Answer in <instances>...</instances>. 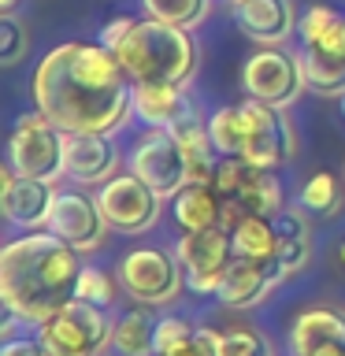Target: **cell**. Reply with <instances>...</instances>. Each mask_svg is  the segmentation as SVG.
Returning <instances> with one entry per match:
<instances>
[{"mask_svg":"<svg viewBox=\"0 0 345 356\" xmlns=\"http://www.w3.org/2000/svg\"><path fill=\"white\" fill-rule=\"evenodd\" d=\"M30 49V33L15 15H0V63L15 67Z\"/></svg>","mask_w":345,"mask_h":356,"instance_id":"32","label":"cell"},{"mask_svg":"<svg viewBox=\"0 0 345 356\" xmlns=\"http://www.w3.org/2000/svg\"><path fill=\"white\" fill-rule=\"evenodd\" d=\"M245 149L241 156L260 171H278L297 156V130L289 122L286 108L264 104V100H245Z\"/></svg>","mask_w":345,"mask_h":356,"instance_id":"8","label":"cell"},{"mask_svg":"<svg viewBox=\"0 0 345 356\" xmlns=\"http://www.w3.org/2000/svg\"><path fill=\"white\" fill-rule=\"evenodd\" d=\"M238 204L245 211H256V216H271L275 219L278 211H282V186H278L275 171H256L252 182L241 189Z\"/></svg>","mask_w":345,"mask_h":356,"instance_id":"28","label":"cell"},{"mask_svg":"<svg viewBox=\"0 0 345 356\" xmlns=\"http://www.w3.org/2000/svg\"><path fill=\"white\" fill-rule=\"evenodd\" d=\"M134 78L104 44L67 41L33 71V100L63 134H111L134 115Z\"/></svg>","mask_w":345,"mask_h":356,"instance_id":"1","label":"cell"},{"mask_svg":"<svg viewBox=\"0 0 345 356\" xmlns=\"http://www.w3.org/2000/svg\"><path fill=\"white\" fill-rule=\"evenodd\" d=\"M119 286L138 305H167L186 289V267L167 249H130L119 260Z\"/></svg>","mask_w":345,"mask_h":356,"instance_id":"6","label":"cell"},{"mask_svg":"<svg viewBox=\"0 0 345 356\" xmlns=\"http://www.w3.org/2000/svg\"><path fill=\"white\" fill-rule=\"evenodd\" d=\"M19 0H0V11H4V15H11V8H15Z\"/></svg>","mask_w":345,"mask_h":356,"instance_id":"37","label":"cell"},{"mask_svg":"<svg viewBox=\"0 0 345 356\" xmlns=\"http://www.w3.org/2000/svg\"><path fill=\"white\" fill-rule=\"evenodd\" d=\"M78 249L60 241L52 230H26L0 249V300L11 316L41 327L67 300H74V282L82 275Z\"/></svg>","mask_w":345,"mask_h":356,"instance_id":"2","label":"cell"},{"mask_svg":"<svg viewBox=\"0 0 345 356\" xmlns=\"http://www.w3.org/2000/svg\"><path fill=\"white\" fill-rule=\"evenodd\" d=\"M130 175L149 182L160 197H175L189 182V163L171 130L149 127L130 149Z\"/></svg>","mask_w":345,"mask_h":356,"instance_id":"9","label":"cell"},{"mask_svg":"<svg viewBox=\"0 0 345 356\" xmlns=\"http://www.w3.org/2000/svg\"><path fill=\"white\" fill-rule=\"evenodd\" d=\"M45 230H52L56 238L67 241L78 252H97L108 238L111 222L104 219L97 197L82 193V189H60L52 200V216Z\"/></svg>","mask_w":345,"mask_h":356,"instance_id":"12","label":"cell"},{"mask_svg":"<svg viewBox=\"0 0 345 356\" xmlns=\"http://www.w3.org/2000/svg\"><path fill=\"white\" fill-rule=\"evenodd\" d=\"M74 297L86 300V305H97V308H111V300H115V278L108 271H100V267H82V275L74 282Z\"/></svg>","mask_w":345,"mask_h":356,"instance_id":"30","label":"cell"},{"mask_svg":"<svg viewBox=\"0 0 345 356\" xmlns=\"http://www.w3.org/2000/svg\"><path fill=\"white\" fill-rule=\"evenodd\" d=\"M111 349L119 356H156V319L145 308H130L111 323Z\"/></svg>","mask_w":345,"mask_h":356,"instance_id":"23","label":"cell"},{"mask_svg":"<svg viewBox=\"0 0 345 356\" xmlns=\"http://www.w3.org/2000/svg\"><path fill=\"white\" fill-rule=\"evenodd\" d=\"M130 26H134V19H130V15H119V19H111L108 26L100 30V44H104V49L111 52V49H115V44H119V41L130 33Z\"/></svg>","mask_w":345,"mask_h":356,"instance_id":"36","label":"cell"},{"mask_svg":"<svg viewBox=\"0 0 345 356\" xmlns=\"http://www.w3.org/2000/svg\"><path fill=\"white\" fill-rule=\"evenodd\" d=\"M171 216L182 227V234L223 227V197L211 182H186L171 197Z\"/></svg>","mask_w":345,"mask_h":356,"instance_id":"20","label":"cell"},{"mask_svg":"<svg viewBox=\"0 0 345 356\" xmlns=\"http://www.w3.org/2000/svg\"><path fill=\"white\" fill-rule=\"evenodd\" d=\"M145 15L160 19V22H171V26H182V30H193L208 19V8L211 0H141Z\"/></svg>","mask_w":345,"mask_h":356,"instance_id":"27","label":"cell"},{"mask_svg":"<svg viewBox=\"0 0 345 356\" xmlns=\"http://www.w3.org/2000/svg\"><path fill=\"white\" fill-rule=\"evenodd\" d=\"M111 52L127 67V74L134 82L186 86L197 71V41L189 38V30L160 22L152 15L134 19L130 33Z\"/></svg>","mask_w":345,"mask_h":356,"instance_id":"3","label":"cell"},{"mask_svg":"<svg viewBox=\"0 0 345 356\" xmlns=\"http://www.w3.org/2000/svg\"><path fill=\"white\" fill-rule=\"evenodd\" d=\"M219 356H271L267 338L249 327H234V330H219Z\"/></svg>","mask_w":345,"mask_h":356,"instance_id":"31","label":"cell"},{"mask_svg":"<svg viewBox=\"0 0 345 356\" xmlns=\"http://www.w3.org/2000/svg\"><path fill=\"white\" fill-rule=\"evenodd\" d=\"M300 208L316 211V216H338L345 208V186L334 171H316L300 186Z\"/></svg>","mask_w":345,"mask_h":356,"instance_id":"24","label":"cell"},{"mask_svg":"<svg viewBox=\"0 0 345 356\" xmlns=\"http://www.w3.org/2000/svg\"><path fill=\"white\" fill-rule=\"evenodd\" d=\"M119 156L108 145V134H67L63 138V178L78 186H104L115 178Z\"/></svg>","mask_w":345,"mask_h":356,"instance_id":"15","label":"cell"},{"mask_svg":"<svg viewBox=\"0 0 345 356\" xmlns=\"http://www.w3.org/2000/svg\"><path fill=\"white\" fill-rule=\"evenodd\" d=\"M230 241H234V256H249V260H264V264H275V252H278V234H275V219L271 216H241L230 230Z\"/></svg>","mask_w":345,"mask_h":356,"instance_id":"22","label":"cell"},{"mask_svg":"<svg viewBox=\"0 0 345 356\" xmlns=\"http://www.w3.org/2000/svg\"><path fill=\"white\" fill-rule=\"evenodd\" d=\"M342 111H345V97H342Z\"/></svg>","mask_w":345,"mask_h":356,"instance_id":"39","label":"cell"},{"mask_svg":"<svg viewBox=\"0 0 345 356\" xmlns=\"http://www.w3.org/2000/svg\"><path fill=\"white\" fill-rule=\"evenodd\" d=\"M342 264H345V241H342Z\"/></svg>","mask_w":345,"mask_h":356,"instance_id":"38","label":"cell"},{"mask_svg":"<svg viewBox=\"0 0 345 356\" xmlns=\"http://www.w3.org/2000/svg\"><path fill=\"white\" fill-rule=\"evenodd\" d=\"M52 200H56L52 182L19 175L11 163L0 171V208H4L8 222H15L22 230H45L52 216Z\"/></svg>","mask_w":345,"mask_h":356,"instance_id":"13","label":"cell"},{"mask_svg":"<svg viewBox=\"0 0 345 356\" xmlns=\"http://www.w3.org/2000/svg\"><path fill=\"white\" fill-rule=\"evenodd\" d=\"M234 22L256 44H282L297 30L294 0H241L234 4Z\"/></svg>","mask_w":345,"mask_h":356,"instance_id":"17","label":"cell"},{"mask_svg":"<svg viewBox=\"0 0 345 356\" xmlns=\"http://www.w3.org/2000/svg\"><path fill=\"white\" fill-rule=\"evenodd\" d=\"M297 33H300V44H345V15L316 4L300 15Z\"/></svg>","mask_w":345,"mask_h":356,"instance_id":"25","label":"cell"},{"mask_svg":"<svg viewBox=\"0 0 345 356\" xmlns=\"http://www.w3.org/2000/svg\"><path fill=\"white\" fill-rule=\"evenodd\" d=\"M260 171V167H252L245 156H219L216 163V175H211V186L219 189L223 200H238L241 189L252 182V175Z\"/></svg>","mask_w":345,"mask_h":356,"instance_id":"29","label":"cell"},{"mask_svg":"<svg viewBox=\"0 0 345 356\" xmlns=\"http://www.w3.org/2000/svg\"><path fill=\"white\" fill-rule=\"evenodd\" d=\"M160 356H219V330L197 327L186 341H178L175 349H167Z\"/></svg>","mask_w":345,"mask_h":356,"instance_id":"33","label":"cell"},{"mask_svg":"<svg viewBox=\"0 0 345 356\" xmlns=\"http://www.w3.org/2000/svg\"><path fill=\"white\" fill-rule=\"evenodd\" d=\"M97 200H100L104 219L111 222V230L145 234L156 219H160V200L163 197L156 193L149 182H141L138 175H115L100 186Z\"/></svg>","mask_w":345,"mask_h":356,"instance_id":"11","label":"cell"},{"mask_svg":"<svg viewBox=\"0 0 345 356\" xmlns=\"http://www.w3.org/2000/svg\"><path fill=\"white\" fill-rule=\"evenodd\" d=\"M0 356H49V349L41 345V338H11L0 345Z\"/></svg>","mask_w":345,"mask_h":356,"instance_id":"35","label":"cell"},{"mask_svg":"<svg viewBox=\"0 0 345 356\" xmlns=\"http://www.w3.org/2000/svg\"><path fill=\"white\" fill-rule=\"evenodd\" d=\"M230 4H241V0H230Z\"/></svg>","mask_w":345,"mask_h":356,"instance_id":"40","label":"cell"},{"mask_svg":"<svg viewBox=\"0 0 345 356\" xmlns=\"http://www.w3.org/2000/svg\"><path fill=\"white\" fill-rule=\"evenodd\" d=\"M130 104L145 127H160V130H171L178 119H186L193 111L182 86H156V82H134Z\"/></svg>","mask_w":345,"mask_h":356,"instance_id":"18","label":"cell"},{"mask_svg":"<svg viewBox=\"0 0 345 356\" xmlns=\"http://www.w3.org/2000/svg\"><path fill=\"white\" fill-rule=\"evenodd\" d=\"M275 282H282L278 271H275V264L249 260V256H234L230 267L223 271V282H219L216 297L227 308H256L275 289Z\"/></svg>","mask_w":345,"mask_h":356,"instance_id":"16","label":"cell"},{"mask_svg":"<svg viewBox=\"0 0 345 356\" xmlns=\"http://www.w3.org/2000/svg\"><path fill=\"white\" fill-rule=\"evenodd\" d=\"M305 82L319 97H345V44H300Z\"/></svg>","mask_w":345,"mask_h":356,"instance_id":"21","label":"cell"},{"mask_svg":"<svg viewBox=\"0 0 345 356\" xmlns=\"http://www.w3.org/2000/svg\"><path fill=\"white\" fill-rule=\"evenodd\" d=\"M178 264L186 267V289H193L200 297H216L223 271L234 260V241L227 227H211V230H189L178 238Z\"/></svg>","mask_w":345,"mask_h":356,"instance_id":"10","label":"cell"},{"mask_svg":"<svg viewBox=\"0 0 345 356\" xmlns=\"http://www.w3.org/2000/svg\"><path fill=\"white\" fill-rule=\"evenodd\" d=\"M241 89L252 100L289 108L308 89L300 56H289L282 44H260L241 67Z\"/></svg>","mask_w":345,"mask_h":356,"instance_id":"7","label":"cell"},{"mask_svg":"<svg viewBox=\"0 0 345 356\" xmlns=\"http://www.w3.org/2000/svg\"><path fill=\"white\" fill-rule=\"evenodd\" d=\"M289 356H345V312L305 308L289 327Z\"/></svg>","mask_w":345,"mask_h":356,"instance_id":"14","label":"cell"},{"mask_svg":"<svg viewBox=\"0 0 345 356\" xmlns=\"http://www.w3.org/2000/svg\"><path fill=\"white\" fill-rule=\"evenodd\" d=\"M275 234H278V252H275V271L278 278H294L312 264V230L308 219L297 208H282L275 216Z\"/></svg>","mask_w":345,"mask_h":356,"instance_id":"19","label":"cell"},{"mask_svg":"<svg viewBox=\"0 0 345 356\" xmlns=\"http://www.w3.org/2000/svg\"><path fill=\"white\" fill-rule=\"evenodd\" d=\"M208 134L219 156H241L245 149V111L241 104H227L208 119Z\"/></svg>","mask_w":345,"mask_h":356,"instance_id":"26","label":"cell"},{"mask_svg":"<svg viewBox=\"0 0 345 356\" xmlns=\"http://www.w3.org/2000/svg\"><path fill=\"white\" fill-rule=\"evenodd\" d=\"M63 138L67 134L41 108L26 111V115H19L15 130L8 138V163L26 178L56 182L63 175Z\"/></svg>","mask_w":345,"mask_h":356,"instance_id":"5","label":"cell"},{"mask_svg":"<svg viewBox=\"0 0 345 356\" xmlns=\"http://www.w3.org/2000/svg\"><path fill=\"white\" fill-rule=\"evenodd\" d=\"M111 323L115 319H108V308L74 297L52 319L41 323L38 338L49 356H100L111 345Z\"/></svg>","mask_w":345,"mask_h":356,"instance_id":"4","label":"cell"},{"mask_svg":"<svg viewBox=\"0 0 345 356\" xmlns=\"http://www.w3.org/2000/svg\"><path fill=\"white\" fill-rule=\"evenodd\" d=\"M193 330H197L193 323H189V319H178V316L156 319V356L167 353V349H175V345H178V341H186Z\"/></svg>","mask_w":345,"mask_h":356,"instance_id":"34","label":"cell"}]
</instances>
